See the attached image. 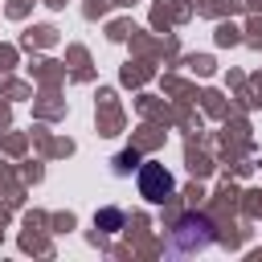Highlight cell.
Instances as JSON below:
<instances>
[{
    "label": "cell",
    "mask_w": 262,
    "mask_h": 262,
    "mask_svg": "<svg viewBox=\"0 0 262 262\" xmlns=\"http://www.w3.org/2000/svg\"><path fill=\"white\" fill-rule=\"evenodd\" d=\"M94 225H98V229H106V233H119V225H123V213H119V209H102V213L94 217Z\"/></svg>",
    "instance_id": "3957f363"
},
{
    "label": "cell",
    "mask_w": 262,
    "mask_h": 262,
    "mask_svg": "<svg viewBox=\"0 0 262 262\" xmlns=\"http://www.w3.org/2000/svg\"><path fill=\"white\" fill-rule=\"evenodd\" d=\"M172 188H176V180L164 172V164H143L139 168V192L147 196V201H164V196H172Z\"/></svg>",
    "instance_id": "7a4b0ae2"
},
{
    "label": "cell",
    "mask_w": 262,
    "mask_h": 262,
    "mask_svg": "<svg viewBox=\"0 0 262 262\" xmlns=\"http://www.w3.org/2000/svg\"><path fill=\"white\" fill-rule=\"evenodd\" d=\"M131 168H139V156H135V151H123V156L115 160V172H119V176H127Z\"/></svg>",
    "instance_id": "277c9868"
},
{
    "label": "cell",
    "mask_w": 262,
    "mask_h": 262,
    "mask_svg": "<svg viewBox=\"0 0 262 262\" xmlns=\"http://www.w3.org/2000/svg\"><path fill=\"white\" fill-rule=\"evenodd\" d=\"M213 221L209 217H201V213H184L176 225H172V233H168V250L172 254H201V250H209L213 246Z\"/></svg>",
    "instance_id": "6da1fadb"
}]
</instances>
